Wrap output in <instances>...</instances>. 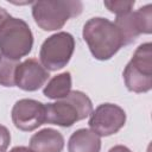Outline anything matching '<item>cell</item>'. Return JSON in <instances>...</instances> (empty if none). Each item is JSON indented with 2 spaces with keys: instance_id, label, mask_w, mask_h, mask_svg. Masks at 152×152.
Returning a JSON list of instances; mask_svg holds the SVG:
<instances>
[{
  "instance_id": "obj_11",
  "label": "cell",
  "mask_w": 152,
  "mask_h": 152,
  "mask_svg": "<svg viewBox=\"0 0 152 152\" xmlns=\"http://www.w3.org/2000/svg\"><path fill=\"white\" fill-rule=\"evenodd\" d=\"M63 147L64 138L53 128H43L30 139V148L33 152H62Z\"/></svg>"
},
{
  "instance_id": "obj_13",
  "label": "cell",
  "mask_w": 152,
  "mask_h": 152,
  "mask_svg": "<svg viewBox=\"0 0 152 152\" xmlns=\"http://www.w3.org/2000/svg\"><path fill=\"white\" fill-rule=\"evenodd\" d=\"M71 91V74L64 71L53 76L43 89L44 96L51 100H61Z\"/></svg>"
},
{
  "instance_id": "obj_8",
  "label": "cell",
  "mask_w": 152,
  "mask_h": 152,
  "mask_svg": "<svg viewBox=\"0 0 152 152\" xmlns=\"http://www.w3.org/2000/svg\"><path fill=\"white\" fill-rule=\"evenodd\" d=\"M89 116V127L99 137H109L118 133L126 122L125 110L114 103L97 106Z\"/></svg>"
},
{
  "instance_id": "obj_16",
  "label": "cell",
  "mask_w": 152,
  "mask_h": 152,
  "mask_svg": "<svg viewBox=\"0 0 152 152\" xmlns=\"http://www.w3.org/2000/svg\"><path fill=\"white\" fill-rule=\"evenodd\" d=\"M11 142V133L7 127L0 125V152H6Z\"/></svg>"
},
{
  "instance_id": "obj_19",
  "label": "cell",
  "mask_w": 152,
  "mask_h": 152,
  "mask_svg": "<svg viewBox=\"0 0 152 152\" xmlns=\"http://www.w3.org/2000/svg\"><path fill=\"white\" fill-rule=\"evenodd\" d=\"M10 152H33V151L26 146H15L12 150H10Z\"/></svg>"
},
{
  "instance_id": "obj_14",
  "label": "cell",
  "mask_w": 152,
  "mask_h": 152,
  "mask_svg": "<svg viewBox=\"0 0 152 152\" xmlns=\"http://www.w3.org/2000/svg\"><path fill=\"white\" fill-rule=\"evenodd\" d=\"M19 61L8 58L0 53V84L4 87L15 86V70L19 65Z\"/></svg>"
},
{
  "instance_id": "obj_4",
  "label": "cell",
  "mask_w": 152,
  "mask_h": 152,
  "mask_svg": "<svg viewBox=\"0 0 152 152\" xmlns=\"http://www.w3.org/2000/svg\"><path fill=\"white\" fill-rule=\"evenodd\" d=\"M33 46V34L28 24L11 17L0 27V53L19 61L27 56Z\"/></svg>"
},
{
  "instance_id": "obj_18",
  "label": "cell",
  "mask_w": 152,
  "mask_h": 152,
  "mask_svg": "<svg viewBox=\"0 0 152 152\" xmlns=\"http://www.w3.org/2000/svg\"><path fill=\"white\" fill-rule=\"evenodd\" d=\"M108 152H132V151H131L128 147L124 146V145H116V146L112 147Z\"/></svg>"
},
{
  "instance_id": "obj_17",
  "label": "cell",
  "mask_w": 152,
  "mask_h": 152,
  "mask_svg": "<svg viewBox=\"0 0 152 152\" xmlns=\"http://www.w3.org/2000/svg\"><path fill=\"white\" fill-rule=\"evenodd\" d=\"M11 18V15H10V13L5 10V8H2V7H0V27L5 24V21L7 20V19H10Z\"/></svg>"
},
{
  "instance_id": "obj_7",
  "label": "cell",
  "mask_w": 152,
  "mask_h": 152,
  "mask_svg": "<svg viewBox=\"0 0 152 152\" xmlns=\"http://www.w3.org/2000/svg\"><path fill=\"white\" fill-rule=\"evenodd\" d=\"M120 31L124 46L132 44L140 34L152 32V6L147 4L135 12H129L116 17L114 21Z\"/></svg>"
},
{
  "instance_id": "obj_1",
  "label": "cell",
  "mask_w": 152,
  "mask_h": 152,
  "mask_svg": "<svg viewBox=\"0 0 152 152\" xmlns=\"http://www.w3.org/2000/svg\"><path fill=\"white\" fill-rule=\"evenodd\" d=\"M82 36L93 57L99 61L110 59L124 46L120 31L107 18L89 19L83 26Z\"/></svg>"
},
{
  "instance_id": "obj_6",
  "label": "cell",
  "mask_w": 152,
  "mask_h": 152,
  "mask_svg": "<svg viewBox=\"0 0 152 152\" xmlns=\"http://www.w3.org/2000/svg\"><path fill=\"white\" fill-rule=\"evenodd\" d=\"M75 50V38L69 32H57L48 37L39 51L42 65L48 71L63 69L72 57Z\"/></svg>"
},
{
  "instance_id": "obj_10",
  "label": "cell",
  "mask_w": 152,
  "mask_h": 152,
  "mask_svg": "<svg viewBox=\"0 0 152 152\" xmlns=\"http://www.w3.org/2000/svg\"><path fill=\"white\" fill-rule=\"evenodd\" d=\"M49 71L36 58H28L19 63L15 70V86L25 91H36L49 80Z\"/></svg>"
},
{
  "instance_id": "obj_3",
  "label": "cell",
  "mask_w": 152,
  "mask_h": 152,
  "mask_svg": "<svg viewBox=\"0 0 152 152\" xmlns=\"http://www.w3.org/2000/svg\"><path fill=\"white\" fill-rule=\"evenodd\" d=\"M83 4L71 0H48L32 2V17L44 31H56L82 13Z\"/></svg>"
},
{
  "instance_id": "obj_15",
  "label": "cell",
  "mask_w": 152,
  "mask_h": 152,
  "mask_svg": "<svg viewBox=\"0 0 152 152\" xmlns=\"http://www.w3.org/2000/svg\"><path fill=\"white\" fill-rule=\"evenodd\" d=\"M134 4L135 2L133 0H112V1L106 0L103 2V5L107 7V10L109 12L114 13L116 17L132 12Z\"/></svg>"
},
{
  "instance_id": "obj_2",
  "label": "cell",
  "mask_w": 152,
  "mask_h": 152,
  "mask_svg": "<svg viewBox=\"0 0 152 152\" xmlns=\"http://www.w3.org/2000/svg\"><path fill=\"white\" fill-rule=\"evenodd\" d=\"M45 112L48 124L70 127L91 114L93 102L84 93L71 90L65 97L45 104Z\"/></svg>"
},
{
  "instance_id": "obj_9",
  "label": "cell",
  "mask_w": 152,
  "mask_h": 152,
  "mask_svg": "<svg viewBox=\"0 0 152 152\" xmlns=\"http://www.w3.org/2000/svg\"><path fill=\"white\" fill-rule=\"evenodd\" d=\"M14 126L24 132H32L46 122L45 104L33 99L18 100L11 112Z\"/></svg>"
},
{
  "instance_id": "obj_5",
  "label": "cell",
  "mask_w": 152,
  "mask_h": 152,
  "mask_svg": "<svg viewBox=\"0 0 152 152\" xmlns=\"http://www.w3.org/2000/svg\"><path fill=\"white\" fill-rule=\"evenodd\" d=\"M126 88L133 93H147L152 89V44H140L124 70Z\"/></svg>"
},
{
  "instance_id": "obj_12",
  "label": "cell",
  "mask_w": 152,
  "mask_h": 152,
  "mask_svg": "<svg viewBox=\"0 0 152 152\" xmlns=\"http://www.w3.org/2000/svg\"><path fill=\"white\" fill-rule=\"evenodd\" d=\"M101 139L88 128H80L75 131L68 141L69 152H100Z\"/></svg>"
}]
</instances>
